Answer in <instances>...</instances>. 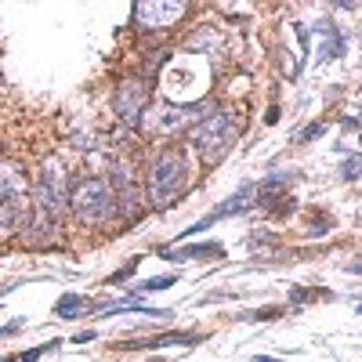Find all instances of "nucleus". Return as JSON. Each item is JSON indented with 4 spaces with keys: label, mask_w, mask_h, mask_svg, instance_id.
<instances>
[{
    "label": "nucleus",
    "mask_w": 362,
    "mask_h": 362,
    "mask_svg": "<svg viewBox=\"0 0 362 362\" xmlns=\"http://www.w3.org/2000/svg\"><path fill=\"white\" fill-rule=\"evenodd\" d=\"M254 192H257L254 185H243L235 196H228L225 203H218L214 210H210V214H203L196 225H189L185 232H181V239H189V235H196V232H206L210 225H218L221 218H232V214H243V210H250V206L257 203V196H254Z\"/></svg>",
    "instance_id": "obj_8"
},
{
    "label": "nucleus",
    "mask_w": 362,
    "mask_h": 362,
    "mask_svg": "<svg viewBox=\"0 0 362 362\" xmlns=\"http://www.w3.org/2000/svg\"><path fill=\"white\" fill-rule=\"evenodd\" d=\"M214 109L210 105H148L145 116H141V127L145 134H156V138H167V134H181V131H192L203 116H210Z\"/></svg>",
    "instance_id": "obj_5"
},
{
    "label": "nucleus",
    "mask_w": 362,
    "mask_h": 362,
    "mask_svg": "<svg viewBox=\"0 0 362 362\" xmlns=\"http://www.w3.org/2000/svg\"><path fill=\"white\" fill-rule=\"evenodd\" d=\"M206 341V334H189V329H170V334H156L148 341H131L127 348H145V351H156V348H192Z\"/></svg>",
    "instance_id": "obj_11"
},
{
    "label": "nucleus",
    "mask_w": 362,
    "mask_h": 362,
    "mask_svg": "<svg viewBox=\"0 0 362 362\" xmlns=\"http://www.w3.org/2000/svg\"><path fill=\"white\" fill-rule=\"evenodd\" d=\"M69 174H66V163L58 156H47L37 170V181H33V206L40 214L62 221L69 214Z\"/></svg>",
    "instance_id": "obj_4"
},
{
    "label": "nucleus",
    "mask_w": 362,
    "mask_h": 362,
    "mask_svg": "<svg viewBox=\"0 0 362 362\" xmlns=\"http://www.w3.org/2000/svg\"><path fill=\"white\" fill-rule=\"evenodd\" d=\"M148 90H153V80L148 76H124L116 83L112 109H116V119L124 127H141V116L148 109Z\"/></svg>",
    "instance_id": "obj_7"
},
{
    "label": "nucleus",
    "mask_w": 362,
    "mask_h": 362,
    "mask_svg": "<svg viewBox=\"0 0 362 362\" xmlns=\"http://www.w3.org/2000/svg\"><path fill=\"white\" fill-rule=\"evenodd\" d=\"M54 344H40V348H25V351H15V355H8V358H0V362H37L44 351H51Z\"/></svg>",
    "instance_id": "obj_15"
},
{
    "label": "nucleus",
    "mask_w": 362,
    "mask_h": 362,
    "mask_svg": "<svg viewBox=\"0 0 362 362\" xmlns=\"http://www.w3.org/2000/svg\"><path fill=\"white\" fill-rule=\"evenodd\" d=\"M358 315H362V305H358Z\"/></svg>",
    "instance_id": "obj_24"
},
{
    "label": "nucleus",
    "mask_w": 362,
    "mask_h": 362,
    "mask_svg": "<svg viewBox=\"0 0 362 362\" xmlns=\"http://www.w3.org/2000/svg\"><path fill=\"white\" fill-rule=\"evenodd\" d=\"M163 261H221L225 257V247L221 243H192V247H160L156 250Z\"/></svg>",
    "instance_id": "obj_10"
},
{
    "label": "nucleus",
    "mask_w": 362,
    "mask_h": 362,
    "mask_svg": "<svg viewBox=\"0 0 362 362\" xmlns=\"http://www.w3.org/2000/svg\"><path fill=\"white\" fill-rule=\"evenodd\" d=\"M254 362H279V358H268V355H257Z\"/></svg>",
    "instance_id": "obj_23"
},
{
    "label": "nucleus",
    "mask_w": 362,
    "mask_h": 362,
    "mask_svg": "<svg viewBox=\"0 0 362 362\" xmlns=\"http://www.w3.org/2000/svg\"><path fill=\"white\" fill-rule=\"evenodd\" d=\"M80 308H87V300L80 293H66V297H58V305H54V312L62 315V319H80L83 315Z\"/></svg>",
    "instance_id": "obj_14"
},
{
    "label": "nucleus",
    "mask_w": 362,
    "mask_h": 362,
    "mask_svg": "<svg viewBox=\"0 0 362 362\" xmlns=\"http://www.w3.org/2000/svg\"><path fill=\"white\" fill-rule=\"evenodd\" d=\"M348 272H355V276H362V257H358V261H348Z\"/></svg>",
    "instance_id": "obj_22"
},
{
    "label": "nucleus",
    "mask_w": 362,
    "mask_h": 362,
    "mask_svg": "<svg viewBox=\"0 0 362 362\" xmlns=\"http://www.w3.org/2000/svg\"><path fill=\"white\" fill-rule=\"evenodd\" d=\"M109 185H112V192H116V214L127 218V221H138L141 210H145V192H141V185H138V170H134V163H131L127 156L112 163Z\"/></svg>",
    "instance_id": "obj_6"
},
{
    "label": "nucleus",
    "mask_w": 362,
    "mask_h": 362,
    "mask_svg": "<svg viewBox=\"0 0 362 362\" xmlns=\"http://www.w3.org/2000/svg\"><path fill=\"white\" fill-rule=\"evenodd\" d=\"M87 341H95V329H87V334H76L73 344H87Z\"/></svg>",
    "instance_id": "obj_21"
},
{
    "label": "nucleus",
    "mask_w": 362,
    "mask_h": 362,
    "mask_svg": "<svg viewBox=\"0 0 362 362\" xmlns=\"http://www.w3.org/2000/svg\"><path fill=\"white\" fill-rule=\"evenodd\" d=\"M189 189V160L181 148H163L148 167V185H145V203L153 210H170L181 203Z\"/></svg>",
    "instance_id": "obj_1"
},
{
    "label": "nucleus",
    "mask_w": 362,
    "mask_h": 362,
    "mask_svg": "<svg viewBox=\"0 0 362 362\" xmlns=\"http://www.w3.org/2000/svg\"><path fill=\"white\" fill-rule=\"evenodd\" d=\"M69 214L83 228H102L116 214V192L109 185V177H80L69 189Z\"/></svg>",
    "instance_id": "obj_2"
},
{
    "label": "nucleus",
    "mask_w": 362,
    "mask_h": 362,
    "mask_svg": "<svg viewBox=\"0 0 362 362\" xmlns=\"http://www.w3.org/2000/svg\"><path fill=\"white\" fill-rule=\"evenodd\" d=\"M174 283H177V272H174V276H153V279L138 283V286L131 290V297H148V293H160V290H170Z\"/></svg>",
    "instance_id": "obj_13"
},
{
    "label": "nucleus",
    "mask_w": 362,
    "mask_h": 362,
    "mask_svg": "<svg viewBox=\"0 0 362 362\" xmlns=\"http://www.w3.org/2000/svg\"><path fill=\"white\" fill-rule=\"evenodd\" d=\"M279 315H283L279 308H272V305H268V308H257V312H247L243 319H250V322H257V319H279Z\"/></svg>",
    "instance_id": "obj_17"
},
{
    "label": "nucleus",
    "mask_w": 362,
    "mask_h": 362,
    "mask_svg": "<svg viewBox=\"0 0 362 362\" xmlns=\"http://www.w3.org/2000/svg\"><path fill=\"white\" fill-rule=\"evenodd\" d=\"M341 174H344V181H358L362 177V156H348Z\"/></svg>",
    "instance_id": "obj_16"
},
{
    "label": "nucleus",
    "mask_w": 362,
    "mask_h": 362,
    "mask_svg": "<svg viewBox=\"0 0 362 362\" xmlns=\"http://www.w3.org/2000/svg\"><path fill=\"white\" fill-rule=\"evenodd\" d=\"M58 232V221L54 218H47V214H40V210H37V218L33 221H29L25 228H22V239H25V243H33V247H44L47 243V239Z\"/></svg>",
    "instance_id": "obj_12"
},
{
    "label": "nucleus",
    "mask_w": 362,
    "mask_h": 362,
    "mask_svg": "<svg viewBox=\"0 0 362 362\" xmlns=\"http://www.w3.org/2000/svg\"><path fill=\"white\" fill-rule=\"evenodd\" d=\"M315 134H322V124H312V127H305V134H300V141H312Z\"/></svg>",
    "instance_id": "obj_20"
},
{
    "label": "nucleus",
    "mask_w": 362,
    "mask_h": 362,
    "mask_svg": "<svg viewBox=\"0 0 362 362\" xmlns=\"http://www.w3.org/2000/svg\"><path fill=\"white\" fill-rule=\"evenodd\" d=\"M134 268H138V261L124 264V268H119V272H112V276H109V283L116 286V283H124V279H131V276H134Z\"/></svg>",
    "instance_id": "obj_18"
},
{
    "label": "nucleus",
    "mask_w": 362,
    "mask_h": 362,
    "mask_svg": "<svg viewBox=\"0 0 362 362\" xmlns=\"http://www.w3.org/2000/svg\"><path fill=\"white\" fill-rule=\"evenodd\" d=\"M18 329H22V319H15V322H8L4 329H0V337H11V334H18Z\"/></svg>",
    "instance_id": "obj_19"
},
{
    "label": "nucleus",
    "mask_w": 362,
    "mask_h": 362,
    "mask_svg": "<svg viewBox=\"0 0 362 362\" xmlns=\"http://www.w3.org/2000/svg\"><path fill=\"white\" fill-rule=\"evenodd\" d=\"M232 145H235V116L228 109H214V112L203 116L199 124L189 131V148L206 167L221 163Z\"/></svg>",
    "instance_id": "obj_3"
},
{
    "label": "nucleus",
    "mask_w": 362,
    "mask_h": 362,
    "mask_svg": "<svg viewBox=\"0 0 362 362\" xmlns=\"http://www.w3.org/2000/svg\"><path fill=\"white\" fill-rule=\"evenodd\" d=\"M189 11H192L189 4H163V0H148V4H134V22L141 29H170Z\"/></svg>",
    "instance_id": "obj_9"
}]
</instances>
